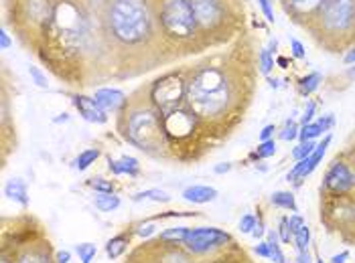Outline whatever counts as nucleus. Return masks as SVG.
Segmentation results:
<instances>
[{
    "instance_id": "20",
    "label": "nucleus",
    "mask_w": 355,
    "mask_h": 263,
    "mask_svg": "<svg viewBox=\"0 0 355 263\" xmlns=\"http://www.w3.org/2000/svg\"><path fill=\"white\" fill-rule=\"evenodd\" d=\"M124 263H157L155 255H153V251H150V247H148V241L144 239L140 245L132 247V249L128 251V255H126Z\"/></svg>"
},
{
    "instance_id": "50",
    "label": "nucleus",
    "mask_w": 355,
    "mask_h": 263,
    "mask_svg": "<svg viewBox=\"0 0 355 263\" xmlns=\"http://www.w3.org/2000/svg\"><path fill=\"white\" fill-rule=\"evenodd\" d=\"M343 156L347 158V162L352 164V168L355 170V140L349 144V146H347V148H345V150H343Z\"/></svg>"
},
{
    "instance_id": "26",
    "label": "nucleus",
    "mask_w": 355,
    "mask_h": 263,
    "mask_svg": "<svg viewBox=\"0 0 355 263\" xmlns=\"http://www.w3.org/2000/svg\"><path fill=\"white\" fill-rule=\"evenodd\" d=\"M203 212L199 210H166V212H159L155 217H148V221H168V219H201Z\"/></svg>"
},
{
    "instance_id": "48",
    "label": "nucleus",
    "mask_w": 355,
    "mask_h": 263,
    "mask_svg": "<svg viewBox=\"0 0 355 263\" xmlns=\"http://www.w3.org/2000/svg\"><path fill=\"white\" fill-rule=\"evenodd\" d=\"M10 47H12V41H10V37H8L6 28H0V49H2V51H8Z\"/></svg>"
},
{
    "instance_id": "10",
    "label": "nucleus",
    "mask_w": 355,
    "mask_h": 263,
    "mask_svg": "<svg viewBox=\"0 0 355 263\" xmlns=\"http://www.w3.org/2000/svg\"><path fill=\"white\" fill-rule=\"evenodd\" d=\"M137 237V223L132 225H126L120 233H116L114 237H110L104 245V251L108 255V260L116 262L124 255H128V251L132 249V241Z\"/></svg>"
},
{
    "instance_id": "59",
    "label": "nucleus",
    "mask_w": 355,
    "mask_h": 263,
    "mask_svg": "<svg viewBox=\"0 0 355 263\" xmlns=\"http://www.w3.org/2000/svg\"><path fill=\"white\" fill-rule=\"evenodd\" d=\"M315 263H327V262H325V260H323V257H321V255L317 253V255H315Z\"/></svg>"
},
{
    "instance_id": "12",
    "label": "nucleus",
    "mask_w": 355,
    "mask_h": 263,
    "mask_svg": "<svg viewBox=\"0 0 355 263\" xmlns=\"http://www.w3.org/2000/svg\"><path fill=\"white\" fill-rule=\"evenodd\" d=\"M199 263H256V262L250 257V253H248L246 249H244L238 241H234V243H230L227 247L219 249L218 253H214V255H209V257L201 260Z\"/></svg>"
},
{
    "instance_id": "54",
    "label": "nucleus",
    "mask_w": 355,
    "mask_h": 263,
    "mask_svg": "<svg viewBox=\"0 0 355 263\" xmlns=\"http://www.w3.org/2000/svg\"><path fill=\"white\" fill-rule=\"evenodd\" d=\"M276 65H280L282 69H286V67H288V59H286V57H278V59H276Z\"/></svg>"
},
{
    "instance_id": "28",
    "label": "nucleus",
    "mask_w": 355,
    "mask_h": 263,
    "mask_svg": "<svg viewBox=\"0 0 355 263\" xmlns=\"http://www.w3.org/2000/svg\"><path fill=\"white\" fill-rule=\"evenodd\" d=\"M189 231H191V227L175 225V227H166V229H163L161 233H157V237L163 239V241H179V243H183V239L189 235Z\"/></svg>"
},
{
    "instance_id": "49",
    "label": "nucleus",
    "mask_w": 355,
    "mask_h": 263,
    "mask_svg": "<svg viewBox=\"0 0 355 263\" xmlns=\"http://www.w3.org/2000/svg\"><path fill=\"white\" fill-rule=\"evenodd\" d=\"M232 168H234V164H232V162H219V164L214 166V172H216L218 176H221V174H227Z\"/></svg>"
},
{
    "instance_id": "44",
    "label": "nucleus",
    "mask_w": 355,
    "mask_h": 263,
    "mask_svg": "<svg viewBox=\"0 0 355 263\" xmlns=\"http://www.w3.org/2000/svg\"><path fill=\"white\" fill-rule=\"evenodd\" d=\"M288 223H291V231H293V235L301 229L302 225H306V221H304V217H302L301 212H291V215H288Z\"/></svg>"
},
{
    "instance_id": "58",
    "label": "nucleus",
    "mask_w": 355,
    "mask_h": 263,
    "mask_svg": "<svg viewBox=\"0 0 355 263\" xmlns=\"http://www.w3.org/2000/svg\"><path fill=\"white\" fill-rule=\"evenodd\" d=\"M268 83H270V87H274V89H278V87H280V81H278V79L268 78Z\"/></svg>"
},
{
    "instance_id": "22",
    "label": "nucleus",
    "mask_w": 355,
    "mask_h": 263,
    "mask_svg": "<svg viewBox=\"0 0 355 263\" xmlns=\"http://www.w3.org/2000/svg\"><path fill=\"white\" fill-rule=\"evenodd\" d=\"M100 156H102V150H100V148H85V150H82L78 156L73 158L71 166H73L76 170L83 172V170H87L92 164H96V160Z\"/></svg>"
},
{
    "instance_id": "57",
    "label": "nucleus",
    "mask_w": 355,
    "mask_h": 263,
    "mask_svg": "<svg viewBox=\"0 0 355 263\" xmlns=\"http://www.w3.org/2000/svg\"><path fill=\"white\" fill-rule=\"evenodd\" d=\"M345 78L355 79V65L354 67H347V71H345Z\"/></svg>"
},
{
    "instance_id": "35",
    "label": "nucleus",
    "mask_w": 355,
    "mask_h": 263,
    "mask_svg": "<svg viewBox=\"0 0 355 263\" xmlns=\"http://www.w3.org/2000/svg\"><path fill=\"white\" fill-rule=\"evenodd\" d=\"M315 148H317V140H309V142H301L299 146H295V148H293L291 156H293V160H295V162H299V160H304V158L311 156Z\"/></svg>"
},
{
    "instance_id": "31",
    "label": "nucleus",
    "mask_w": 355,
    "mask_h": 263,
    "mask_svg": "<svg viewBox=\"0 0 355 263\" xmlns=\"http://www.w3.org/2000/svg\"><path fill=\"white\" fill-rule=\"evenodd\" d=\"M73 251L78 253V257H80V262L82 263H92L96 260V255H98V245L96 243H78L76 247H73Z\"/></svg>"
},
{
    "instance_id": "4",
    "label": "nucleus",
    "mask_w": 355,
    "mask_h": 263,
    "mask_svg": "<svg viewBox=\"0 0 355 263\" xmlns=\"http://www.w3.org/2000/svg\"><path fill=\"white\" fill-rule=\"evenodd\" d=\"M304 28L325 51H347L355 45V0H321Z\"/></svg>"
},
{
    "instance_id": "45",
    "label": "nucleus",
    "mask_w": 355,
    "mask_h": 263,
    "mask_svg": "<svg viewBox=\"0 0 355 263\" xmlns=\"http://www.w3.org/2000/svg\"><path fill=\"white\" fill-rule=\"evenodd\" d=\"M274 134H278V128L274 126V124H268V126H264L260 134H258V140L260 142H266V140H272Z\"/></svg>"
},
{
    "instance_id": "30",
    "label": "nucleus",
    "mask_w": 355,
    "mask_h": 263,
    "mask_svg": "<svg viewBox=\"0 0 355 263\" xmlns=\"http://www.w3.org/2000/svg\"><path fill=\"white\" fill-rule=\"evenodd\" d=\"M299 130H301V124H299L297 120L288 118V120L284 122V126L278 130V140H282V142H293V140L299 138Z\"/></svg>"
},
{
    "instance_id": "29",
    "label": "nucleus",
    "mask_w": 355,
    "mask_h": 263,
    "mask_svg": "<svg viewBox=\"0 0 355 263\" xmlns=\"http://www.w3.org/2000/svg\"><path fill=\"white\" fill-rule=\"evenodd\" d=\"M311 241H313L311 227H309V225H302L301 229L293 235V247H295L297 251H309Z\"/></svg>"
},
{
    "instance_id": "41",
    "label": "nucleus",
    "mask_w": 355,
    "mask_h": 263,
    "mask_svg": "<svg viewBox=\"0 0 355 263\" xmlns=\"http://www.w3.org/2000/svg\"><path fill=\"white\" fill-rule=\"evenodd\" d=\"M254 253H256L260 260H268V262H270V245L266 243V239H264V241H258V243L254 245Z\"/></svg>"
},
{
    "instance_id": "19",
    "label": "nucleus",
    "mask_w": 355,
    "mask_h": 263,
    "mask_svg": "<svg viewBox=\"0 0 355 263\" xmlns=\"http://www.w3.org/2000/svg\"><path fill=\"white\" fill-rule=\"evenodd\" d=\"M270 205L280 210H288V212H299V203L293 190H276L270 194Z\"/></svg>"
},
{
    "instance_id": "27",
    "label": "nucleus",
    "mask_w": 355,
    "mask_h": 263,
    "mask_svg": "<svg viewBox=\"0 0 355 263\" xmlns=\"http://www.w3.org/2000/svg\"><path fill=\"white\" fill-rule=\"evenodd\" d=\"M274 67H276V59H274L272 53L268 51V47L258 49V69H260V73L270 78Z\"/></svg>"
},
{
    "instance_id": "34",
    "label": "nucleus",
    "mask_w": 355,
    "mask_h": 263,
    "mask_svg": "<svg viewBox=\"0 0 355 263\" xmlns=\"http://www.w3.org/2000/svg\"><path fill=\"white\" fill-rule=\"evenodd\" d=\"M276 233H278V237H280V243H282V245H291V243H293V231H291L288 215H282V217L278 219Z\"/></svg>"
},
{
    "instance_id": "7",
    "label": "nucleus",
    "mask_w": 355,
    "mask_h": 263,
    "mask_svg": "<svg viewBox=\"0 0 355 263\" xmlns=\"http://www.w3.org/2000/svg\"><path fill=\"white\" fill-rule=\"evenodd\" d=\"M234 241L236 239L232 233H227L219 227H191L189 235L183 239V245L191 255H195L201 262V260L218 253L219 249L227 247Z\"/></svg>"
},
{
    "instance_id": "51",
    "label": "nucleus",
    "mask_w": 355,
    "mask_h": 263,
    "mask_svg": "<svg viewBox=\"0 0 355 263\" xmlns=\"http://www.w3.org/2000/svg\"><path fill=\"white\" fill-rule=\"evenodd\" d=\"M295 263H315V257L311 255V251H297Z\"/></svg>"
},
{
    "instance_id": "9",
    "label": "nucleus",
    "mask_w": 355,
    "mask_h": 263,
    "mask_svg": "<svg viewBox=\"0 0 355 263\" xmlns=\"http://www.w3.org/2000/svg\"><path fill=\"white\" fill-rule=\"evenodd\" d=\"M146 241L157 263H199V260L191 255L185 249V245L179 241H163L159 237H153Z\"/></svg>"
},
{
    "instance_id": "24",
    "label": "nucleus",
    "mask_w": 355,
    "mask_h": 263,
    "mask_svg": "<svg viewBox=\"0 0 355 263\" xmlns=\"http://www.w3.org/2000/svg\"><path fill=\"white\" fill-rule=\"evenodd\" d=\"M266 243L270 245V262L288 263L286 255H284V249H282V243H280V237L276 233V229H268V231H266Z\"/></svg>"
},
{
    "instance_id": "8",
    "label": "nucleus",
    "mask_w": 355,
    "mask_h": 263,
    "mask_svg": "<svg viewBox=\"0 0 355 263\" xmlns=\"http://www.w3.org/2000/svg\"><path fill=\"white\" fill-rule=\"evenodd\" d=\"M354 190L355 170L341 152L333 158L327 166L321 186H319V194H345V192H354Z\"/></svg>"
},
{
    "instance_id": "42",
    "label": "nucleus",
    "mask_w": 355,
    "mask_h": 263,
    "mask_svg": "<svg viewBox=\"0 0 355 263\" xmlns=\"http://www.w3.org/2000/svg\"><path fill=\"white\" fill-rule=\"evenodd\" d=\"M317 124L323 128V132H325V134H329V132L335 128V114H325V116H319V118H317Z\"/></svg>"
},
{
    "instance_id": "16",
    "label": "nucleus",
    "mask_w": 355,
    "mask_h": 263,
    "mask_svg": "<svg viewBox=\"0 0 355 263\" xmlns=\"http://www.w3.org/2000/svg\"><path fill=\"white\" fill-rule=\"evenodd\" d=\"M108 170L114 176L128 174L130 179H138L140 176V162L135 156H128V154H122L118 160L108 156Z\"/></svg>"
},
{
    "instance_id": "6",
    "label": "nucleus",
    "mask_w": 355,
    "mask_h": 263,
    "mask_svg": "<svg viewBox=\"0 0 355 263\" xmlns=\"http://www.w3.org/2000/svg\"><path fill=\"white\" fill-rule=\"evenodd\" d=\"M319 221L327 233L355 247V190L345 194H319Z\"/></svg>"
},
{
    "instance_id": "17",
    "label": "nucleus",
    "mask_w": 355,
    "mask_h": 263,
    "mask_svg": "<svg viewBox=\"0 0 355 263\" xmlns=\"http://www.w3.org/2000/svg\"><path fill=\"white\" fill-rule=\"evenodd\" d=\"M4 197L17 205H21L23 209H28V203H31V197H28V186L27 183L21 179V176H15L10 179L8 183L4 184Z\"/></svg>"
},
{
    "instance_id": "1",
    "label": "nucleus",
    "mask_w": 355,
    "mask_h": 263,
    "mask_svg": "<svg viewBox=\"0 0 355 263\" xmlns=\"http://www.w3.org/2000/svg\"><path fill=\"white\" fill-rule=\"evenodd\" d=\"M258 51L246 35L230 49L203 55L140 85L164 130L205 136L216 148L240 128L256 96Z\"/></svg>"
},
{
    "instance_id": "43",
    "label": "nucleus",
    "mask_w": 355,
    "mask_h": 263,
    "mask_svg": "<svg viewBox=\"0 0 355 263\" xmlns=\"http://www.w3.org/2000/svg\"><path fill=\"white\" fill-rule=\"evenodd\" d=\"M291 53H293L295 59H301V61L306 59V49H304V45L299 39H291Z\"/></svg>"
},
{
    "instance_id": "52",
    "label": "nucleus",
    "mask_w": 355,
    "mask_h": 263,
    "mask_svg": "<svg viewBox=\"0 0 355 263\" xmlns=\"http://www.w3.org/2000/svg\"><path fill=\"white\" fill-rule=\"evenodd\" d=\"M55 262L71 263V251H67V249H61V251H57V253H55Z\"/></svg>"
},
{
    "instance_id": "21",
    "label": "nucleus",
    "mask_w": 355,
    "mask_h": 263,
    "mask_svg": "<svg viewBox=\"0 0 355 263\" xmlns=\"http://www.w3.org/2000/svg\"><path fill=\"white\" fill-rule=\"evenodd\" d=\"M122 205L120 197L116 192H96V199H94V207L100 210V212H112Z\"/></svg>"
},
{
    "instance_id": "46",
    "label": "nucleus",
    "mask_w": 355,
    "mask_h": 263,
    "mask_svg": "<svg viewBox=\"0 0 355 263\" xmlns=\"http://www.w3.org/2000/svg\"><path fill=\"white\" fill-rule=\"evenodd\" d=\"M258 4H260V10L264 12L266 21H268V23H274V10L270 0H258Z\"/></svg>"
},
{
    "instance_id": "38",
    "label": "nucleus",
    "mask_w": 355,
    "mask_h": 263,
    "mask_svg": "<svg viewBox=\"0 0 355 263\" xmlns=\"http://www.w3.org/2000/svg\"><path fill=\"white\" fill-rule=\"evenodd\" d=\"M238 229L242 235H252V231L256 229V212H246L242 215L240 223H238Z\"/></svg>"
},
{
    "instance_id": "18",
    "label": "nucleus",
    "mask_w": 355,
    "mask_h": 263,
    "mask_svg": "<svg viewBox=\"0 0 355 263\" xmlns=\"http://www.w3.org/2000/svg\"><path fill=\"white\" fill-rule=\"evenodd\" d=\"M323 73H319V71H311V73H306V75H302L301 79H297V91H299V96L301 98H311L321 85H323Z\"/></svg>"
},
{
    "instance_id": "40",
    "label": "nucleus",
    "mask_w": 355,
    "mask_h": 263,
    "mask_svg": "<svg viewBox=\"0 0 355 263\" xmlns=\"http://www.w3.org/2000/svg\"><path fill=\"white\" fill-rule=\"evenodd\" d=\"M28 75L33 79V83L41 89H49V83H47V75L39 69V67H28Z\"/></svg>"
},
{
    "instance_id": "15",
    "label": "nucleus",
    "mask_w": 355,
    "mask_h": 263,
    "mask_svg": "<svg viewBox=\"0 0 355 263\" xmlns=\"http://www.w3.org/2000/svg\"><path fill=\"white\" fill-rule=\"evenodd\" d=\"M181 197L193 205H207V203H214L218 199L219 192L218 188L207 186V184H191L181 192Z\"/></svg>"
},
{
    "instance_id": "53",
    "label": "nucleus",
    "mask_w": 355,
    "mask_h": 263,
    "mask_svg": "<svg viewBox=\"0 0 355 263\" xmlns=\"http://www.w3.org/2000/svg\"><path fill=\"white\" fill-rule=\"evenodd\" d=\"M343 63H345V65H355V45L347 49L345 57H343Z\"/></svg>"
},
{
    "instance_id": "32",
    "label": "nucleus",
    "mask_w": 355,
    "mask_h": 263,
    "mask_svg": "<svg viewBox=\"0 0 355 263\" xmlns=\"http://www.w3.org/2000/svg\"><path fill=\"white\" fill-rule=\"evenodd\" d=\"M85 184H87L94 192H116V183L104 179V176H92V179H87V183Z\"/></svg>"
},
{
    "instance_id": "56",
    "label": "nucleus",
    "mask_w": 355,
    "mask_h": 263,
    "mask_svg": "<svg viewBox=\"0 0 355 263\" xmlns=\"http://www.w3.org/2000/svg\"><path fill=\"white\" fill-rule=\"evenodd\" d=\"M276 49H278V41L272 39V41H270V45H268V51L272 53V55H276Z\"/></svg>"
},
{
    "instance_id": "3",
    "label": "nucleus",
    "mask_w": 355,
    "mask_h": 263,
    "mask_svg": "<svg viewBox=\"0 0 355 263\" xmlns=\"http://www.w3.org/2000/svg\"><path fill=\"white\" fill-rule=\"evenodd\" d=\"M157 21L166 63L207 51L191 0H157Z\"/></svg>"
},
{
    "instance_id": "14",
    "label": "nucleus",
    "mask_w": 355,
    "mask_h": 263,
    "mask_svg": "<svg viewBox=\"0 0 355 263\" xmlns=\"http://www.w3.org/2000/svg\"><path fill=\"white\" fill-rule=\"evenodd\" d=\"M92 98L102 105L108 114H118L126 104L128 96L122 89H116V87H98Z\"/></svg>"
},
{
    "instance_id": "39",
    "label": "nucleus",
    "mask_w": 355,
    "mask_h": 263,
    "mask_svg": "<svg viewBox=\"0 0 355 263\" xmlns=\"http://www.w3.org/2000/svg\"><path fill=\"white\" fill-rule=\"evenodd\" d=\"M315 118H317V102H313V100H309L306 105H304V109H302V116H301V126H306V124H311V122H315Z\"/></svg>"
},
{
    "instance_id": "13",
    "label": "nucleus",
    "mask_w": 355,
    "mask_h": 263,
    "mask_svg": "<svg viewBox=\"0 0 355 263\" xmlns=\"http://www.w3.org/2000/svg\"><path fill=\"white\" fill-rule=\"evenodd\" d=\"M282 2V8L284 12L301 26H304V23L313 17V12L317 10L319 2L321 0H280Z\"/></svg>"
},
{
    "instance_id": "25",
    "label": "nucleus",
    "mask_w": 355,
    "mask_h": 263,
    "mask_svg": "<svg viewBox=\"0 0 355 263\" xmlns=\"http://www.w3.org/2000/svg\"><path fill=\"white\" fill-rule=\"evenodd\" d=\"M153 201V203H161V205H166V203H171V194L168 192H164L161 188H146V190H140L137 192L135 197H132V201L135 203H140V201Z\"/></svg>"
},
{
    "instance_id": "11",
    "label": "nucleus",
    "mask_w": 355,
    "mask_h": 263,
    "mask_svg": "<svg viewBox=\"0 0 355 263\" xmlns=\"http://www.w3.org/2000/svg\"><path fill=\"white\" fill-rule=\"evenodd\" d=\"M71 102H73V107L80 111V116L85 122H89V124H108L110 114L94 98L85 96V93H73Z\"/></svg>"
},
{
    "instance_id": "33",
    "label": "nucleus",
    "mask_w": 355,
    "mask_h": 263,
    "mask_svg": "<svg viewBox=\"0 0 355 263\" xmlns=\"http://www.w3.org/2000/svg\"><path fill=\"white\" fill-rule=\"evenodd\" d=\"M325 132L323 128L317 124V120L315 122H311V124H306V126H301V130H299V140L301 142H309V140H317V138H321Z\"/></svg>"
},
{
    "instance_id": "23",
    "label": "nucleus",
    "mask_w": 355,
    "mask_h": 263,
    "mask_svg": "<svg viewBox=\"0 0 355 263\" xmlns=\"http://www.w3.org/2000/svg\"><path fill=\"white\" fill-rule=\"evenodd\" d=\"M276 152H278V144H276V140L272 138V140L260 142V144L256 146V150L250 152L248 160L256 164V162H262V160H266V158H272Z\"/></svg>"
},
{
    "instance_id": "36",
    "label": "nucleus",
    "mask_w": 355,
    "mask_h": 263,
    "mask_svg": "<svg viewBox=\"0 0 355 263\" xmlns=\"http://www.w3.org/2000/svg\"><path fill=\"white\" fill-rule=\"evenodd\" d=\"M266 231H268V227H266V215H264V209L258 205V209H256V229L252 231V239L262 241L266 237Z\"/></svg>"
},
{
    "instance_id": "37",
    "label": "nucleus",
    "mask_w": 355,
    "mask_h": 263,
    "mask_svg": "<svg viewBox=\"0 0 355 263\" xmlns=\"http://www.w3.org/2000/svg\"><path fill=\"white\" fill-rule=\"evenodd\" d=\"M157 223L155 221H148V219H144V221H140L137 223V237H140L142 241L144 239H153V237H157Z\"/></svg>"
},
{
    "instance_id": "5",
    "label": "nucleus",
    "mask_w": 355,
    "mask_h": 263,
    "mask_svg": "<svg viewBox=\"0 0 355 263\" xmlns=\"http://www.w3.org/2000/svg\"><path fill=\"white\" fill-rule=\"evenodd\" d=\"M205 49L225 45L240 37L244 23V0H191Z\"/></svg>"
},
{
    "instance_id": "2",
    "label": "nucleus",
    "mask_w": 355,
    "mask_h": 263,
    "mask_svg": "<svg viewBox=\"0 0 355 263\" xmlns=\"http://www.w3.org/2000/svg\"><path fill=\"white\" fill-rule=\"evenodd\" d=\"M53 243L43 223L31 212L2 217L0 260L8 263H57Z\"/></svg>"
},
{
    "instance_id": "55",
    "label": "nucleus",
    "mask_w": 355,
    "mask_h": 263,
    "mask_svg": "<svg viewBox=\"0 0 355 263\" xmlns=\"http://www.w3.org/2000/svg\"><path fill=\"white\" fill-rule=\"evenodd\" d=\"M53 122L55 124H61V122L65 124V122H69V116H67V114H61V118H55Z\"/></svg>"
},
{
    "instance_id": "47",
    "label": "nucleus",
    "mask_w": 355,
    "mask_h": 263,
    "mask_svg": "<svg viewBox=\"0 0 355 263\" xmlns=\"http://www.w3.org/2000/svg\"><path fill=\"white\" fill-rule=\"evenodd\" d=\"M349 257H352V251L349 249H343V251H339V253H335L329 263H347L349 262Z\"/></svg>"
}]
</instances>
